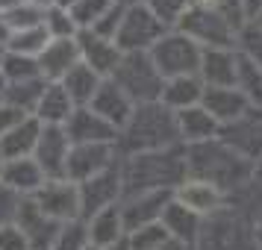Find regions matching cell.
<instances>
[{
    "mask_svg": "<svg viewBox=\"0 0 262 250\" xmlns=\"http://www.w3.org/2000/svg\"><path fill=\"white\" fill-rule=\"evenodd\" d=\"M77 44H80V56H83V62L95 74H100L103 80H109V77L115 74L121 56H124L112 38L97 36V33H92V30H80V33H77Z\"/></svg>",
    "mask_w": 262,
    "mask_h": 250,
    "instance_id": "obj_15",
    "label": "cell"
},
{
    "mask_svg": "<svg viewBox=\"0 0 262 250\" xmlns=\"http://www.w3.org/2000/svg\"><path fill=\"white\" fill-rule=\"evenodd\" d=\"M74 3H77V0H53V6H56V9H65V12H71Z\"/></svg>",
    "mask_w": 262,
    "mask_h": 250,
    "instance_id": "obj_45",
    "label": "cell"
},
{
    "mask_svg": "<svg viewBox=\"0 0 262 250\" xmlns=\"http://www.w3.org/2000/svg\"><path fill=\"white\" fill-rule=\"evenodd\" d=\"M186 165H189V177L218 186L227 194V200L242 186H248V179L253 177V168H256L248 159H242L233 147H227L221 139L186 147Z\"/></svg>",
    "mask_w": 262,
    "mask_h": 250,
    "instance_id": "obj_3",
    "label": "cell"
},
{
    "mask_svg": "<svg viewBox=\"0 0 262 250\" xmlns=\"http://www.w3.org/2000/svg\"><path fill=\"white\" fill-rule=\"evenodd\" d=\"M27 115L21 112V109H15V106H0V139L3 135H9V132L18 127V124H24Z\"/></svg>",
    "mask_w": 262,
    "mask_h": 250,
    "instance_id": "obj_43",
    "label": "cell"
},
{
    "mask_svg": "<svg viewBox=\"0 0 262 250\" xmlns=\"http://www.w3.org/2000/svg\"><path fill=\"white\" fill-rule=\"evenodd\" d=\"M236 85L245 92V97L250 100V106L262 112V68L256 65V62L245 59L242 53H238V80H236Z\"/></svg>",
    "mask_w": 262,
    "mask_h": 250,
    "instance_id": "obj_31",
    "label": "cell"
},
{
    "mask_svg": "<svg viewBox=\"0 0 262 250\" xmlns=\"http://www.w3.org/2000/svg\"><path fill=\"white\" fill-rule=\"evenodd\" d=\"M109 80H115L136 106H142V103H159L162 85H165V77L154 65L150 53H124L115 74Z\"/></svg>",
    "mask_w": 262,
    "mask_h": 250,
    "instance_id": "obj_5",
    "label": "cell"
},
{
    "mask_svg": "<svg viewBox=\"0 0 262 250\" xmlns=\"http://www.w3.org/2000/svg\"><path fill=\"white\" fill-rule=\"evenodd\" d=\"M6 74H9L12 80L27 83V80H38V77H41V65L33 62L30 56H9V59H6Z\"/></svg>",
    "mask_w": 262,
    "mask_h": 250,
    "instance_id": "obj_41",
    "label": "cell"
},
{
    "mask_svg": "<svg viewBox=\"0 0 262 250\" xmlns=\"http://www.w3.org/2000/svg\"><path fill=\"white\" fill-rule=\"evenodd\" d=\"M45 183L48 177L36 159H12L3 168V186H9L12 191H38Z\"/></svg>",
    "mask_w": 262,
    "mask_h": 250,
    "instance_id": "obj_29",
    "label": "cell"
},
{
    "mask_svg": "<svg viewBox=\"0 0 262 250\" xmlns=\"http://www.w3.org/2000/svg\"><path fill=\"white\" fill-rule=\"evenodd\" d=\"M50 41V33L48 27H33V30H21V33H15L12 41H9V48L15 50V56H33V53H45V48H48Z\"/></svg>",
    "mask_w": 262,
    "mask_h": 250,
    "instance_id": "obj_32",
    "label": "cell"
},
{
    "mask_svg": "<svg viewBox=\"0 0 262 250\" xmlns=\"http://www.w3.org/2000/svg\"><path fill=\"white\" fill-rule=\"evenodd\" d=\"M242 15L245 21H256L262 15V0H242Z\"/></svg>",
    "mask_w": 262,
    "mask_h": 250,
    "instance_id": "obj_44",
    "label": "cell"
},
{
    "mask_svg": "<svg viewBox=\"0 0 262 250\" xmlns=\"http://www.w3.org/2000/svg\"><path fill=\"white\" fill-rule=\"evenodd\" d=\"M206 88H230L238 80V50L236 48H209L203 50L201 74Z\"/></svg>",
    "mask_w": 262,
    "mask_h": 250,
    "instance_id": "obj_18",
    "label": "cell"
},
{
    "mask_svg": "<svg viewBox=\"0 0 262 250\" xmlns=\"http://www.w3.org/2000/svg\"><path fill=\"white\" fill-rule=\"evenodd\" d=\"M92 244V236H89V221H68V224L59 226V236L53 241L50 250H85Z\"/></svg>",
    "mask_w": 262,
    "mask_h": 250,
    "instance_id": "obj_33",
    "label": "cell"
},
{
    "mask_svg": "<svg viewBox=\"0 0 262 250\" xmlns=\"http://www.w3.org/2000/svg\"><path fill=\"white\" fill-rule=\"evenodd\" d=\"M83 62L80 56V44H77V38H53L45 53L38 56V65H41V74L50 77V80H56L62 83L71 68H77Z\"/></svg>",
    "mask_w": 262,
    "mask_h": 250,
    "instance_id": "obj_22",
    "label": "cell"
},
{
    "mask_svg": "<svg viewBox=\"0 0 262 250\" xmlns=\"http://www.w3.org/2000/svg\"><path fill=\"white\" fill-rule=\"evenodd\" d=\"M201 106L206 109L221 127L236 124L238 118H245L248 112H253L250 100L245 97V92H242L238 85H230V88H206Z\"/></svg>",
    "mask_w": 262,
    "mask_h": 250,
    "instance_id": "obj_19",
    "label": "cell"
},
{
    "mask_svg": "<svg viewBox=\"0 0 262 250\" xmlns=\"http://www.w3.org/2000/svg\"><path fill=\"white\" fill-rule=\"evenodd\" d=\"M121 159L118 147L115 144H74L71 156H68V171H65V179L71 183H85V179L103 174L109 168H115Z\"/></svg>",
    "mask_w": 262,
    "mask_h": 250,
    "instance_id": "obj_11",
    "label": "cell"
},
{
    "mask_svg": "<svg viewBox=\"0 0 262 250\" xmlns=\"http://www.w3.org/2000/svg\"><path fill=\"white\" fill-rule=\"evenodd\" d=\"M33 3H45V0H33Z\"/></svg>",
    "mask_w": 262,
    "mask_h": 250,
    "instance_id": "obj_53",
    "label": "cell"
},
{
    "mask_svg": "<svg viewBox=\"0 0 262 250\" xmlns=\"http://www.w3.org/2000/svg\"><path fill=\"white\" fill-rule=\"evenodd\" d=\"M48 85H41V80H27V83H15L12 88H6V103L15 109H38V100L45 95Z\"/></svg>",
    "mask_w": 262,
    "mask_h": 250,
    "instance_id": "obj_34",
    "label": "cell"
},
{
    "mask_svg": "<svg viewBox=\"0 0 262 250\" xmlns=\"http://www.w3.org/2000/svg\"><path fill=\"white\" fill-rule=\"evenodd\" d=\"M177 130H180V142L186 147H191V144H203V142L218 139L221 135V124L203 106H191L186 112H177Z\"/></svg>",
    "mask_w": 262,
    "mask_h": 250,
    "instance_id": "obj_23",
    "label": "cell"
},
{
    "mask_svg": "<svg viewBox=\"0 0 262 250\" xmlns=\"http://www.w3.org/2000/svg\"><path fill=\"white\" fill-rule=\"evenodd\" d=\"M256 244H259V250H262V224H256Z\"/></svg>",
    "mask_w": 262,
    "mask_h": 250,
    "instance_id": "obj_49",
    "label": "cell"
},
{
    "mask_svg": "<svg viewBox=\"0 0 262 250\" xmlns=\"http://www.w3.org/2000/svg\"><path fill=\"white\" fill-rule=\"evenodd\" d=\"M194 247L201 250H259L256 224L233 206H224L215 215L203 218L201 238Z\"/></svg>",
    "mask_w": 262,
    "mask_h": 250,
    "instance_id": "obj_4",
    "label": "cell"
},
{
    "mask_svg": "<svg viewBox=\"0 0 262 250\" xmlns=\"http://www.w3.org/2000/svg\"><path fill=\"white\" fill-rule=\"evenodd\" d=\"M174 30L186 33L203 50H209V48H236V38H238L242 27L233 24L221 12H206V9H194L191 6L189 12L180 18V24Z\"/></svg>",
    "mask_w": 262,
    "mask_h": 250,
    "instance_id": "obj_8",
    "label": "cell"
},
{
    "mask_svg": "<svg viewBox=\"0 0 262 250\" xmlns=\"http://www.w3.org/2000/svg\"><path fill=\"white\" fill-rule=\"evenodd\" d=\"M45 15L38 9V3H18V6H12V9H6L3 12V24H9L15 30V33H21V30H33V27H41L45 24Z\"/></svg>",
    "mask_w": 262,
    "mask_h": 250,
    "instance_id": "obj_36",
    "label": "cell"
},
{
    "mask_svg": "<svg viewBox=\"0 0 262 250\" xmlns=\"http://www.w3.org/2000/svg\"><path fill=\"white\" fill-rule=\"evenodd\" d=\"M89 236H92V244H97L100 250L115 247L118 241L127 238V226H124L121 203L109 206V209H103V212H97L95 218H89Z\"/></svg>",
    "mask_w": 262,
    "mask_h": 250,
    "instance_id": "obj_26",
    "label": "cell"
},
{
    "mask_svg": "<svg viewBox=\"0 0 262 250\" xmlns=\"http://www.w3.org/2000/svg\"><path fill=\"white\" fill-rule=\"evenodd\" d=\"M0 250H30L21 226H0Z\"/></svg>",
    "mask_w": 262,
    "mask_h": 250,
    "instance_id": "obj_42",
    "label": "cell"
},
{
    "mask_svg": "<svg viewBox=\"0 0 262 250\" xmlns=\"http://www.w3.org/2000/svg\"><path fill=\"white\" fill-rule=\"evenodd\" d=\"M100 83H103V77H100V74H95L89 65H85V62H80L77 68H71V71H68V77L62 80L65 92H68V97L74 100V106H89V103H92V97L97 95Z\"/></svg>",
    "mask_w": 262,
    "mask_h": 250,
    "instance_id": "obj_30",
    "label": "cell"
},
{
    "mask_svg": "<svg viewBox=\"0 0 262 250\" xmlns=\"http://www.w3.org/2000/svg\"><path fill=\"white\" fill-rule=\"evenodd\" d=\"M18 224H21V233L27 236V241H30V250H50L53 241H56V236H59V226H62L56 221H50L48 215L38 209L36 200L21 203Z\"/></svg>",
    "mask_w": 262,
    "mask_h": 250,
    "instance_id": "obj_21",
    "label": "cell"
},
{
    "mask_svg": "<svg viewBox=\"0 0 262 250\" xmlns=\"http://www.w3.org/2000/svg\"><path fill=\"white\" fill-rule=\"evenodd\" d=\"M236 50L245 56V59L256 62V65L262 68V27L256 24V21H248V24L238 30Z\"/></svg>",
    "mask_w": 262,
    "mask_h": 250,
    "instance_id": "obj_38",
    "label": "cell"
},
{
    "mask_svg": "<svg viewBox=\"0 0 262 250\" xmlns=\"http://www.w3.org/2000/svg\"><path fill=\"white\" fill-rule=\"evenodd\" d=\"M150 56H154V65L159 68V74L165 80H174V77H198L201 74L203 48L198 41H191L186 33L168 30L165 36L156 41V48L150 50Z\"/></svg>",
    "mask_w": 262,
    "mask_h": 250,
    "instance_id": "obj_6",
    "label": "cell"
},
{
    "mask_svg": "<svg viewBox=\"0 0 262 250\" xmlns=\"http://www.w3.org/2000/svg\"><path fill=\"white\" fill-rule=\"evenodd\" d=\"M256 24H259V27H262V15H259V18H256Z\"/></svg>",
    "mask_w": 262,
    "mask_h": 250,
    "instance_id": "obj_52",
    "label": "cell"
},
{
    "mask_svg": "<svg viewBox=\"0 0 262 250\" xmlns=\"http://www.w3.org/2000/svg\"><path fill=\"white\" fill-rule=\"evenodd\" d=\"M162 224H165L168 236L174 238V241L186 244V247H194V244H198V238H201L203 218H201V215H194L191 209H186L183 203L171 200V203H168V209L162 212Z\"/></svg>",
    "mask_w": 262,
    "mask_h": 250,
    "instance_id": "obj_25",
    "label": "cell"
},
{
    "mask_svg": "<svg viewBox=\"0 0 262 250\" xmlns=\"http://www.w3.org/2000/svg\"><path fill=\"white\" fill-rule=\"evenodd\" d=\"M121 6H124V9H130V6H142V3H147V0H118Z\"/></svg>",
    "mask_w": 262,
    "mask_h": 250,
    "instance_id": "obj_47",
    "label": "cell"
},
{
    "mask_svg": "<svg viewBox=\"0 0 262 250\" xmlns=\"http://www.w3.org/2000/svg\"><path fill=\"white\" fill-rule=\"evenodd\" d=\"M45 27H48L50 38H77V33H80V27L74 24L71 12L56 9V6L45 15Z\"/></svg>",
    "mask_w": 262,
    "mask_h": 250,
    "instance_id": "obj_40",
    "label": "cell"
},
{
    "mask_svg": "<svg viewBox=\"0 0 262 250\" xmlns=\"http://www.w3.org/2000/svg\"><path fill=\"white\" fill-rule=\"evenodd\" d=\"M121 197H124L121 162L115 168L103 171V174L80 183V209H83V218H95L97 212H103L109 206L121 203Z\"/></svg>",
    "mask_w": 262,
    "mask_h": 250,
    "instance_id": "obj_10",
    "label": "cell"
},
{
    "mask_svg": "<svg viewBox=\"0 0 262 250\" xmlns=\"http://www.w3.org/2000/svg\"><path fill=\"white\" fill-rule=\"evenodd\" d=\"M89 109H92V112H97L100 118L109 121V124L121 132V130H124V124L130 121L136 103L124 95V88H121L115 80H103V83H100V88H97V95L92 97Z\"/></svg>",
    "mask_w": 262,
    "mask_h": 250,
    "instance_id": "obj_20",
    "label": "cell"
},
{
    "mask_svg": "<svg viewBox=\"0 0 262 250\" xmlns=\"http://www.w3.org/2000/svg\"><path fill=\"white\" fill-rule=\"evenodd\" d=\"M109 250H130V241H127V238H124V241H118V244H115V247H109Z\"/></svg>",
    "mask_w": 262,
    "mask_h": 250,
    "instance_id": "obj_48",
    "label": "cell"
},
{
    "mask_svg": "<svg viewBox=\"0 0 262 250\" xmlns=\"http://www.w3.org/2000/svg\"><path fill=\"white\" fill-rule=\"evenodd\" d=\"M71 144H118V130L103 121L97 112H92L89 106L74 109L71 121L65 124Z\"/></svg>",
    "mask_w": 262,
    "mask_h": 250,
    "instance_id": "obj_17",
    "label": "cell"
},
{
    "mask_svg": "<svg viewBox=\"0 0 262 250\" xmlns=\"http://www.w3.org/2000/svg\"><path fill=\"white\" fill-rule=\"evenodd\" d=\"M38 135H41V121L38 118H27L24 124H18L9 135L0 139V156L12 159H27V153H36Z\"/></svg>",
    "mask_w": 262,
    "mask_h": 250,
    "instance_id": "obj_28",
    "label": "cell"
},
{
    "mask_svg": "<svg viewBox=\"0 0 262 250\" xmlns=\"http://www.w3.org/2000/svg\"><path fill=\"white\" fill-rule=\"evenodd\" d=\"M218 139L227 147H233L242 159H248L250 165H259L262 162V112L253 109L245 118H238L236 124L221 127Z\"/></svg>",
    "mask_w": 262,
    "mask_h": 250,
    "instance_id": "obj_12",
    "label": "cell"
},
{
    "mask_svg": "<svg viewBox=\"0 0 262 250\" xmlns=\"http://www.w3.org/2000/svg\"><path fill=\"white\" fill-rule=\"evenodd\" d=\"M180 130H177V112H171L162 103H142L133 109L130 121L118 132V156H136V153H154L177 147Z\"/></svg>",
    "mask_w": 262,
    "mask_h": 250,
    "instance_id": "obj_2",
    "label": "cell"
},
{
    "mask_svg": "<svg viewBox=\"0 0 262 250\" xmlns=\"http://www.w3.org/2000/svg\"><path fill=\"white\" fill-rule=\"evenodd\" d=\"M85 250H100V247H97V244H89V247H85Z\"/></svg>",
    "mask_w": 262,
    "mask_h": 250,
    "instance_id": "obj_51",
    "label": "cell"
},
{
    "mask_svg": "<svg viewBox=\"0 0 262 250\" xmlns=\"http://www.w3.org/2000/svg\"><path fill=\"white\" fill-rule=\"evenodd\" d=\"M186 179H189L186 144L168 147V150H154V153L124 156V162H121L124 197L142 194V191H174Z\"/></svg>",
    "mask_w": 262,
    "mask_h": 250,
    "instance_id": "obj_1",
    "label": "cell"
},
{
    "mask_svg": "<svg viewBox=\"0 0 262 250\" xmlns=\"http://www.w3.org/2000/svg\"><path fill=\"white\" fill-rule=\"evenodd\" d=\"M165 33H168V27L150 12L147 3H142V6L124 9L115 44H118L121 53H150L156 48V41L165 36Z\"/></svg>",
    "mask_w": 262,
    "mask_h": 250,
    "instance_id": "obj_7",
    "label": "cell"
},
{
    "mask_svg": "<svg viewBox=\"0 0 262 250\" xmlns=\"http://www.w3.org/2000/svg\"><path fill=\"white\" fill-rule=\"evenodd\" d=\"M127 241H130V250H159L171 241V236H168L165 224L156 221V224H147V226H142V230L130 233Z\"/></svg>",
    "mask_w": 262,
    "mask_h": 250,
    "instance_id": "obj_37",
    "label": "cell"
},
{
    "mask_svg": "<svg viewBox=\"0 0 262 250\" xmlns=\"http://www.w3.org/2000/svg\"><path fill=\"white\" fill-rule=\"evenodd\" d=\"M203 92H206V85L201 77H174V80H165L159 103L168 106L171 112H186L191 106H201Z\"/></svg>",
    "mask_w": 262,
    "mask_h": 250,
    "instance_id": "obj_24",
    "label": "cell"
},
{
    "mask_svg": "<svg viewBox=\"0 0 262 250\" xmlns=\"http://www.w3.org/2000/svg\"><path fill=\"white\" fill-rule=\"evenodd\" d=\"M71 147L74 144L65 127H41V135L36 144V162L48 179H65Z\"/></svg>",
    "mask_w": 262,
    "mask_h": 250,
    "instance_id": "obj_13",
    "label": "cell"
},
{
    "mask_svg": "<svg viewBox=\"0 0 262 250\" xmlns=\"http://www.w3.org/2000/svg\"><path fill=\"white\" fill-rule=\"evenodd\" d=\"M38 121H45V127H65L74 115V100L68 97L65 85L62 83H53L45 88V95L38 100V109H36Z\"/></svg>",
    "mask_w": 262,
    "mask_h": 250,
    "instance_id": "obj_27",
    "label": "cell"
},
{
    "mask_svg": "<svg viewBox=\"0 0 262 250\" xmlns=\"http://www.w3.org/2000/svg\"><path fill=\"white\" fill-rule=\"evenodd\" d=\"M0 100H6V85H3V80H0Z\"/></svg>",
    "mask_w": 262,
    "mask_h": 250,
    "instance_id": "obj_50",
    "label": "cell"
},
{
    "mask_svg": "<svg viewBox=\"0 0 262 250\" xmlns=\"http://www.w3.org/2000/svg\"><path fill=\"white\" fill-rule=\"evenodd\" d=\"M112 6H115V0H77L71 6V18L80 30H92Z\"/></svg>",
    "mask_w": 262,
    "mask_h": 250,
    "instance_id": "obj_35",
    "label": "cell"
},
{
    "mask_svg": "<svg viewBox=\"0 0 262 250\" xmlns=\"http://www.w3.org/2000/svg\"><path fill=\"white\" fill-rule=\"evenodd\" d=\"M174 200V191H142V194H127L121 200V215H124V226L127 236L142 230L147 224L162 221V212L168 209V203Z\"/></svg>",
    "mask_w": 262,
    "mask_h": 250,
    "instance_id": "obj_14",
    "label": "cell"
},
{
    "mask_svg": "<svg viewBox=\"0 0 262 250\" xmlns=\"http://www.w3.org/2000/svg\"><path fill=\"white\" fill-rule=\"evenodd\" d=\"M147 6L168 30H174L180 24V18L191 9V0H147Z\"/></svg>",
    "mask_w": 262,
    "mask_h": 250,
    "instance_id": "obj_39",
    "label": "cell"
},
{
    "mask_svg": "<svg viewBox=\"0 0 262 250\" xmlns=\"http://www.w3.org/2000/svg\"><path fill=\"white\" fill-rule=\"evenodd\" d=\"M36 203L38 209L56 224H68V221H77L83 215V209H80V186L71 183V179H48L36 191Z\"/></svg>",
    "mask_w": 262,
    "mask_h": 250,
    "instance_id": "obj_9",
    "label": "cell"
},
{
    "mask_svg": "<svg viewBox=\"0 0 262 250\" xmlns=\"http://www.w3.org/2000/svg\"><path fill=\"white\" fill-rule=\"evenodd\" d=\"M174 200L183 203L186 209H191L201 218H209V215H215L218 209L227 206V194L218 186L206 183V179L189 177L186 183H180L177 189H174Z\"/></svg>",
    "mask_w": 262,
    "mask_h": 250,
    "instance_id": "obj_16",
    "label": "cell"
},
{
    "mask_svg": "<svg viewBox=\"0 0 262 250\" xmlns=\"http://www.w3.org/2000/svg\"><path fill=\"white\" fill-rule=\"evenodd\" d=\"M159 250H186V244H180V241H174V238H171L165 247H159Z\"/></svg>",
    "mask_w": 262,
    "mask_h": 250,
    "instance_id": "obj_46",
    "label": "cell"
}]
</instances>
